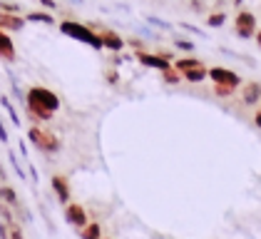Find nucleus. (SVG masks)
Segmentation results:
<instances>
[{
  "label": "nucleus",
  "instance_id": "obj_1",
  "mask_svg": "<svg viewBox=\"0 0 261 239\" xmlns=\"http://www.w3.org/2000/svg\"><path fill=\"white\" fill-rule=\"evenodd\" d=\"M60 30L65 35H70V38L80 40V42H87V45H92L95 50H102V38L100 35H95L87 25H82V22H75V20H65L60 22Z\"/></svg>",
  "mask_w": 261,
  "mask_h": 239
},
{
  "label": "nucleus",
  "instance_id": "obj_2",
  "mask_svg": "<svg viewBox=\"0 0 261 239\" xmlns=\"http://www.w3.org/2000/svg\"><path fill=\"white\" fill-rule=\"evenodd\" d=\"M25 100L40 105V107L50 110V112H58V110H60V98H58L53 90H47V87H30L28 95H25Z\"/></svg>",
  "mask_w": 261,
  "mask_h": 239
},
{
  "label": "nucleus",
  "instance_id": "obj_3",
  "mask_svg": "<svg viewBox=\"0 0 261 239\" xmlns=\"http://www.w3.org/2000/svg\"><path fill=\"white\" fill-rule=\"evenodd\" d=\"M28 137H30V142L40 150V152H60V139L55 137V135H47V132H42V130H38V127H30V132H28Z\"/></svg>",
  "mask_w": 261,
  "mask_h": 239
},
{
  "label": "nucleus",
  "instance_id": "obj_4",
  "mask_svg": "<svg viewBox=\"0 0 261 239\" xmlns=\"http://www.w3.org/2000/svg\"><path fill=\"white\" fill-rule=\"evenodd\" d=\"M206 78H212V80H214V85L226 87V90H231V92L239 87V82H241L239 75H237L234 70H226V67H212Z\"/></svg>",
  "mask_w": 261,
  "mask_h": 239
},
{
  "label": "nucleus",
  "instance_id": "obj_5",
  "mask_svg": "<svg viewBox=\"0 0 261 239\" xmlns=\"http://www.w3.org/2000/svg\"><path fill=\"white\" fill-rule=\"evenodd\" d=\"M234 33H237L241 40L254 38V35H256V18H254V13L241 10L239 15H237V22H234Z\"/></svg>",
  "mask_w": 261,
  "mask_h": 239
},
{
  "label": "nucleus",
  "instance_id": "obj_6",
  "mask_svg": "<svg viewBox=\"0 0 261 239\" xmlns=\"http://www.w3.org/2000/svg\"><path fill=\"white\" fill-rule=\"evenodd\" d=\"M65 222L72 224V227H77V229H82V227L87 224V212H85V207H82V204L67 202V204H65Z\"/></svg>",
  "mask_w": 261,
  "mask_h": 239
},
{
  "label": "nucleus",
  "instance_id": "obj_7",
  "mask_svg": "<svg viewBox=\"0 0 261 239\" xmlns=\"http://www.w3.org/2000/svg\"><path fill=\"white\" fill-rule=\"evenodd\" d=\"M22 28H25V18H20L18 13L0 10V30H5V33H20Z\"/></svg>",
  "mask_w": 261,
  "mask_h": 239
},
{
  "label": "nucleus",
  "instance_id": "obj_8",
  "mask_svg": "<svg viewBox=\"0 0 261 239\" xmlns=\"http://www.w3.org/2000/svg\"><path fill=\"white\" fill-rule=\"evenodd\" d=\"M137 60H140L144 67H154V70H167V67H172V65H169V58H164V55H149V53H137Z\"/></svg>",
  "mask_w": 261,
  "mask_h": 239
},
{
  "label": "nucleus",
  "instance_id": "obj_9",
  "mask_svg": "<svg viewBox=\"0 0 261 239\" xmlns=\"http://www.w3.org/2000/svg\"><path fill=\"white\" fill-rule=\"evenodd\" d=\"M0 60H5V62L15 60V45H13V40L5 30H0Z\"/></svg>",
  "mask_w": 261,
  "mask_h": 239
},
{
  "label": "nucleus",
  "instance_id": "obj_10",
  "mask_svg": "<svg viewBox=\"0 0 261 239\" xmlns=\"http://www.w3.org/2000/svg\"><path fill=\"white\" fill-rule=\"evenodd\" d=\"M50 187L55 189V195H58V199H60L62 204H67V202H70V187H67L65 177H60V175L50 177Z\"/></svg>",
  "mask_w": 261,
  "mask_h": 239
},
{
  "label": "nucleus",
  "instance_id": "obj_11",
  "mask_svg": "<svg viewBox=\"0 0 261 239\" xmlns=\"http://www.w3.org/2000/svg\"><path fill=\"white\" fill-rule=\"evenodd\" d=\"M102 47H107V50H112V53H120L122 47H124V40L117 35V33H102Z\"/></svg>",
  "mask_w": 261,
  "mask_h": 239
},
{
  "label": "nucleus",
  "instance_id": "obj_12",
  "mask_svg": "<svg viewBox=\"0 0 261 239\" xmlns=\"http://www.w3.org/2000/svg\"><path fill=\"white\" fill-rule=\"evenodd\" d=\"M259 100H261V85L259 82H249L244 87V102L246 105H256Z\"/></svg>",
  "mask_w": 261,
  "mask_h": 239
},
{
  "label": "nucleus",
  "instance_id": "obj_13",
  "mask_svg": "<svg viewBox=\"0 0 261 239\" xmlns=\"http://www.w3.org/2000/svg\"><path fill=\"white\" fill-rule=\"evenodd\" d=\"M28 115L35 119H40V122H47V119H53L55 112H50V110H45L40 105H35V102H28Z\"/></svg>",
  "mask_w": 261,
  "mask_h": 239
},
{
  "label": "nucleus",
  "instance_id": "obj_14",
  "mask_svg": "<svg viewBox=\"0 0 261 239\" xmlns=\"http://www.w3.org/2000/svg\"><path fill=\"white\" fill-rule=\"evenodd\" d=\"M0 237L18 239V237H22V229L15 224V219H13V222H0Z\"/></svg>",
  "mask_w": 261,
  "mask_h": 239
},
{
  "label": "nucleus",
  "instance_id": "obj_15",
  "mask_svg": "<svg viewBox=\"0 0 261 239\" xmlns=\"http://www.w3.org/2000/svg\"><path fill=\"white\" fill-rule=\"evenodd\" d=\"M206 75H209V73H206V67H204V65H194V67L184 70V80H189V82H201Z\"/></svg>",
  "mask_w": 261,
  "mask_h": 239
},
{
  "label": "nucleus",
  "instance_id": "obj_16",
  "mask_svg": "<svg viewBox=\"0 0 261 239\" xmlns=\"http://www.w3.org/2000/svg\"><path fill=\"white\" fill-rule=\"evenodd\" d=\"M0 107L10 115V122L15 125V127H20V117H18V110H15V105L10 102V100L5 98V95H0Z\"/></svg>",
  "mask_w": 261,
  "mask_h": 239
},
{
  "label": "nucleus",
  "instance_id": "obj_17",
  "mask_svg": "<svg viewBox=\"0 0 261 239\" xmlns=\"http://www.w3.org/2000/svg\"><path fill=\"white\" fill-rule=\"evenodd\" d=\"M0 199L5 202V204H10V207H18V192L13 189V187H0Z\"/></svg>",
  "mask_w": 261,
  "mask_h": 239
},
{
  "label": "nucleus",
  "instance_id": "obj_18",
  "mask_svg": "<svg viewBox=\"0 0 261 239\" xmlns=\"http://www.w3.org/2000/svg\"><path fill=\"white\" fill-rule=\"evenodd\" d=\"M100 234H102V229H100V224H97V222L85 224V227H82V232H80V237H87V239H95V237H100Z\"/></svg>",
  "mask_w": 261,
  "mask_h": 239
},
{
  "label": "nucleus",
  "instance_id": "obj_19",
  "mask_svg": "<svg viewBox=\"0 0 261 239\" xmlns=\"http://www.w3.org/2000/svg\"><path fill=\"white\" fill-rule=\"evenodd\" d=\"M25 20H30V22H42V25H53L55 18L50 15V13H30Z\"/></svg>",
  "mask_w": 261,
  "mask_h": 239
},
{
  "label": "nucleus",
  "instance_id": "obj_20",
  "mask_svg": "<svg viewBox=\"0 0 261 239\" xmlns=\"http://www.w3.org/2000/svg\"><path fill=\"white\" fill-rule=\"evenodd\" d=\"M224 22H226V15H224V13H212V15L206 18V25H209V28H221Z\"/></svg>",
  "mask_w": 261,
  "mask_h": 239
},
{
  "label": "nucleus",
  "instance_id": "obj_21",
  "mask_svg": "<svg viewBox=\"0 0 261 239\" xmlns=\"http://www.w3.org/2000/svg\"><path fill=\"white\" fill-rule=\"evenodd\" d=\"M162 78H164V82H169V85H177V82H179V75H177V70H174V67L162 70Z\"/></svg>",
  "mask_w": 261,
  "mask_h": 239
},
{
  "label": "nucleus",
  "instance_id": "obj_22",
  "mask_svg": "<svg viewBox=\"0 0 261 239\" xmlns=\"http://www.w3.org/2000/svg\"><path fill=\"white\" fill-rule=\"evenodd\" d=\"M194 65H201L197 58H181V60H177V70H189V67H194Z\"/></svg>",
  "mask_w": 261,
  "mask_h": 239
},
{
  "label": "nucleus",
  "instance_id": "obj_23",
  "mask_svg": "<svg viewBox=\"0 0 261 239\" xmlns=\"http://www.w3.org/2000/svg\"><path fill=\"white\" fill-rule=\"evenodd\" d=\"M8 159H10V167L15 170V175H18V177H20V179H28V177H25V172H22L20 162H18V157H15L13 152H8Z\"/></svg>",
  "mask_w": 261,
  "mask_h": 239
},
{
  "label": "nucleus",
  "instance_id": "obj_24",
  "mask_svg": "<svg viewBox=\"0 0 261 239\" xmlns=\"http://www.w3.org/2000/svg\"><path fill=\"white\" fill-rule=\"evenodd\" d=\"M147 22H149V25H154V28H160V30H172V22H164V20L154 18V15H149Z\"/></svg>",
  "mask_w": 261,
  "mask_h": 239
},
{
  "label": "nucleus",
  "instance_id": "obj_25",
  "mask_svg": "<svg viewBox=\"0 0 261 239\" xmlns=\"http://www.w3.org/2000/svg\"><path fill=\"white\" fill-rule=\"evenodd\" d=\"M0 10H5V13H20V5H18V3H8V0H0Z\"/></svg>",
  "mask_w": 261,
  "mask_h": 239
},
{
  "label": "nucleus",
  "instance_id": "obj_26",
  "mask_svg": "<svg viewBox=\"0 0 261 239\" xmlns=\"http://www.w3.org/2000/svg\"><path fill=\"white\" fill-rule=\"evenodd\" d=\"M181 28H184V30H187V33H192V35H204V30H201V28H197V25H189V22H181Z\"/></svg>",
  "mask_w": 261,
  "mask_h": 239
},
{
  "label": "nucleus",
  "instance_id": "obj_27",
  "mask_svg": "<svg viewBox=\"0 0 261 239\" xmlns=\"http://www.w3.org/2000/svg\"><path fill=\"white\" fill-rule=\"evenodd\" d=\"M174 45H177L179 50H187V53L194 50V42H189V40H174Z\"/></svg>",
  "mask_w": 261,
  "mask_h": 239
},
{
  "label": "nucleus",
  "instance_id": "obj_28",
  "mask_svg": "<svg viewBox=\"0 0 261 239\" xmlns=\"http://www.w3.org/2000/svg\"><path fill=\"white\" fill-rule=\"evenodd\" d=\"M0 217H3V222H13V212L8 207H0Z\"/></svg>",
  "mask_w": 261,
  "mask_h": 239
},
{
  "label": "nucleus",
  "instance_id": "obj_29",
  "mask_svg": "<svg viewBox=\"0 0 261 239\" xmlns=\"http://www.w3.org/2000/svg\"><path fill=\"white\" fill-rule=\"evenodd\" d=\"M8 130H5V125H3V119H0V142H3V145H8Z\"/></svg>",
  "mask_w": 261,
  "mask_h": 239
},
{
  "label": "nucleus",
  "instance_id": "obj_30",
  "mask_svg": "<svg viewBox=\"0 0 261 239\" xmlns=\"http://www.w3.org/2000/svg\"><path fill=\"white\" fill-rule=\"evenodd\" d=\"M140 33L144 35V38H149V40H157V38H160V35L154 33V30H147V28H140Z\"/></svg>",
  "mask_w": 261,
  "mask_h": 239
},
{
  "label": "nucleus",
  "instance_id": "obj_31",
  "mask_svg": "<svg viewBox=\"0 0 261 239\" xmlns=\"http://www.w3.org/2000/svg\"><path fill=\"white\" fill-rule=\"evenodd\" d=\"M214 92H217L219 98H229V95H231V90H226V87H219V85L214 87Z\"/></svg>",
  "mask_w": 261,
  "mask_h": 239
},
{
  "label": "nucleus",
  "instance_id": "obj_32",
  "mask_svg": "<svg viewBox=\"0 0 261 239\" xmlns=\"http://www.w3.org/2000/svg\"><path fill=\"white\" fill-rule=\"evenodd\" d=\"M20 155L25 159H30V157H28V145H25V142H20Z\"/></svg>",
  "mask_w": 261,
  "mask_h": 239
},
{
  "label": "nucleus",
  "instance_id": "obj_33",
  "mask_svg": "<svg viewBox=\"0 0 261 239\" xmlns=\"http://www.w3.org/2000/svg\"><path fill=\"white\" fill-rule=\"evenodd\" d=\"M42 5H45V8H50V10H53V8H55V0H40Z\"/></svg>",
  "mask_w": 261,
  "mask_h": 239
},
{
  "label": "nucleus",
  "instance_id": "obj_34",
  "mask_svg": "<svg viewBox=\"0 0 261 239\" xmlns=\"http://www.w3.org/2000/svg\"><path fill=\"white\" fill-rule=\"evenodd\" d=\"M107 80L110 82H117V73H107Z\"/></svg>",
  "mask_w": 261,
  "mask_h": 239
},
{
  "label": "nucleus",
  "instance_id": "obj_35",
  "mask_svg": "<svg viewBox=\"0 0 261 239\" xmlns=\"http://www.w3.org/2000/svg\"><path fill=\"white\" fill-rule=\"evenodd\" d=\"M254 125H256V127H259V130H261V112H259V115H256V119H254Z\"/></svg>",
  "mask_w": 261,
  "mask_h": 239
},
{
  "label": "nucleus",
  "instance_id": "obj_36",
  "mask_svg": "<svg viewBox=\"0 0 261 239\" xmlns=\"http://www.w3.org/2000/svg\"><path fill=\"white\" fill-rule=\"evenodd\" d=\"M256 42H259V47H261V30H256Z\"/></svg>",
  "mask_w": 261,
  "mask_h": 239
},
{
  "label": "nucleus",
  "instance_id": "obj_37",
  "mask_svg": "<svg viewBox=\"0 0 261 239\" xmlns=\"http://www.w3.org/2000/svg\"><path fill=\"white\" fill-rule=\"evenodd\" d=\"M3 179H5V170L0 167V182H3Z\"/></svg>",
  "mask_w": 261,
  "mask_h": 239
}]
</instances>
